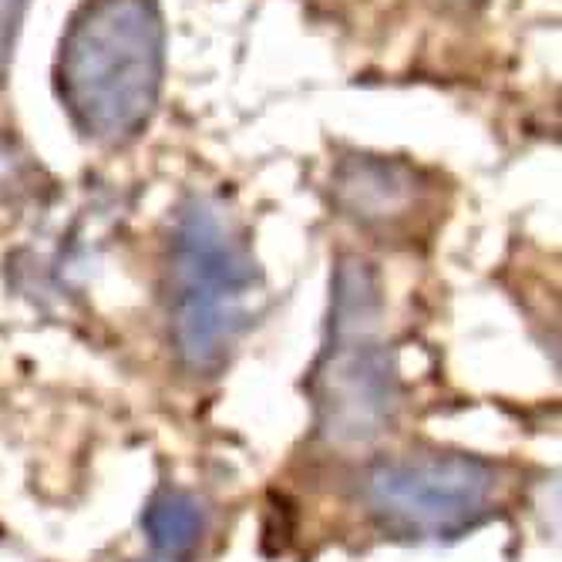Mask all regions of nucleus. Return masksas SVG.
I'll list each match as a JSON object with an SVG mask.
<instances>
[{
	"mask_svg": "<svg viewBox=\"0 0 562 562\" xmlns=\"http://www.w3.org/2000/svg\"><path fill=\"white\" fill-rule=\"evenodd\" d=\"M166 24L156 0H85L58 55V94L75 128L122 145L159 109Z\"/></svg>",
	"mask_w": 562,
	"mask_h": 562,
	"instance_id": "1",
	"label": "nucleus"
},
{
	"mask_svg": "<svg viewBox=\"0 0 562 562\" xmlns=\"http://www.w3.org/2000/svg\"><path fill=\"white\" fill-rule=\"evenodd\" d=\"M314 425L334 448H368L391 431L401 407L394 350L381 337V283L364 260H340L330 334L311 374Z\"/></svg>",
	"mask_w": 562,
	"mask_h": 562,
	"instance_id": "2",
	"label": "nucleus"
},
{
	"mask_svg": "<svg viewBox=\"0 0 562 562\" xmlns=\"http://www.w3.org/2000/svg\"><path fill=\"white\" fill-rule=\"evenodd\" d=\"M257 293V263L213 202H189L179 213L172 239V340L179 361L210 374L226 364L229 350L249 324V303Z\"/></svg>",
	"mask_w": 562,
	"mask_h": 562,
	"instance_id": "3",
	"label": "nucleus"
},
{
	"mask_svg": "<svg viewBox=\"0 0 562 562\" xmlns=\"http://www.w3.org/2000/svg\"><path fill=\"white\" fill-rule=\"evenodd\" d=\"M498 469L475 454L431 451L378 462L361 485L374 526L401 542L458 539L495 513Z\"/></svg>",
	"mask_w": 562,
	"mask_h": 562,
	"instance_id": "4",
	"label": "nucleus"
},
{
	"mask_svg": "<svg viewBox=\"0 0 562 562\" xmlns=\"http://www.w3.org/2000/svg\"><path fill=\"white\" fill-rule=\"evenodd\" d=\"M337 202L347 216L361 226H384L397 223L418 199L415 172L384 159H361L347 162L337 172Z\"/></svg>",
	"mask_w": 562,
	"mask_h": 562,
	"instance_id": "5",
	"label": "nucleus"
},
{
	"mask_svg": "<svg viewBox=\"0 0 562 562\" xmlns=\"http://www.w3.org/2000/svg\"><path fill=\"white\" fill-rule=\"evenodd\" d=\"M142 526L159 559L179 562L192 555L202 536H206V508L199 505L195 495L166 485L148 498Z\"/></svg>",
	"mask_w": 562,
	"mask_h": 562,
	"instance_id": "6",
	"label": "nucleus"
},
{
	"mask_svg": "<svg viewBox=\"0 0 562 562\" xmlns=\"http://www.w3.org/2000/svg\"><path fill=\"white\" fill-rule=\"evenodd\" d=\"M24 8H27V0H0V85H4V75L14 55V37H18Z\"/></svg>",
	"mask_w": 562,
	"mask_h": 562,
	"instance_id": "7",
	"label": "nucleus"
},
{
	"mask_svg": "<svg viewBox=\"0 0 562 562\" xmlns=\"http://www.w3.org/2000/svg\"><path fill=\"white\" fill-rule=\"evenodd\" d=\"M151 562H166V559H151Z\"/></svg>",
	"mask_w": 562,
	"mask_h": 562,
	"instance_id": "8",
	"label": "nucleus"
}]
</instances>
